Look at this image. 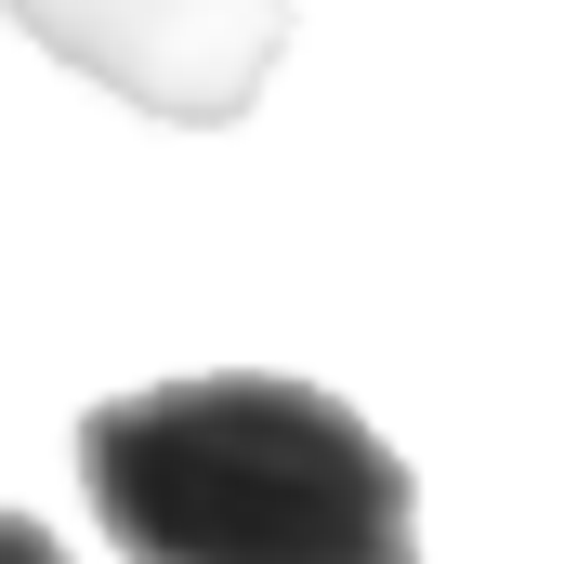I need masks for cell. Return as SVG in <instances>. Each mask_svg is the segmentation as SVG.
Here are the masks:
<instances>
[{"mask_svg": "<svg viewBox=\"0 0 564 564\" xmlns=\"http://www.w3.org/2000/svg\"><path fill=\"white\" fill-rule=\"evenodd\" d=\"M79 499L119 564H421L408 459L276 368L106 394L79 421Z\"/></svg>", "mask_w": 564, "mask_h": 564, "instance_id": "obj_1", "label": "cell"}, {"mask_svg": "<svg viewBox=\"0 0 564 564\" xmlns=\"http://www.w3.org/2000/svg\"><path fill=\"white\" fill-rule=\"evenodd\" d=\"M13 26L144 119L224 132L289 53V0H13Z\"/></svg>", "mask_w": 564, "mask_h": 564, "instance_id": "obj_2", "label": "cell"}, {"mask_svg": "<svg viewBox=\"0 0 564 564\" xmlns=\"http://www.w3.org/2000/svg\"><path fill=\"white\" fill-rule=\"evenodd\" d=\"M0 564H66V539H53V525H26V512H0Z\"/></svg>", "mask_w": 564, "mask_h": 564, "instance_id": "obj_3", "label": "cell"}]
</instances>
